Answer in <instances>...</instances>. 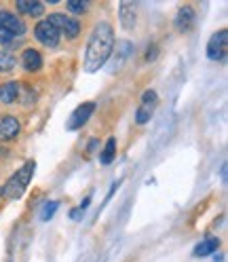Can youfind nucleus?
Returning a JSON list of instances; mask_svg holds the SVG:
<instances>
[{"label":"nucleus","instance_id":"f257e3e1","mask_svg":"<svg viewBox=\"0 0 228 262\" xmlns=\"http://www.w3.org/2000/svg\"><path fill=\"white\" fill-rule=\"evenodd\" d=\"M114 49V32L112 26L102 21L97 24L89 36L87 51H85V70L87 72H97L102 66L110 59Z\"/></svg>","mask_w":228,"mask_h":262},{"label":"nucleus","instance_id":"f03ea898","mask_svg":"<svg viewBox=\"0 0 228 262\" xmlns=\"http://www.w3.org/2000/svg\"><path fill=\"white\" fill-rule=\"evenodd\" d=\"M34 167H36V165H34V161H28L19 171H15V176H13L9 182L3 186V194L7 196V199L15 201V199H19V196L24 194V190L28 188L32 176H34Z\"/></svg>","mask_w":228,"mask_h":262},{"label":"nucleus","instance_id":"7ed1b4c3","mask_svg":"<svg viewBox=\"0 0 228 262\" xmlns=\"http://www.w3.org/2000/svg\"><path fill=\"white\" fill-rule=\"evenodd\" d=\"M49 21L57 28L59 34H66V38H76L78 32H80V21L70 17V15L53 13V15H49Z\"/></svg>","mask_w":228,"mask_h":262},{"label":"nucleus","instance_id":"20e7f679","mask_svg":"<svg viewBox=\"0 0 228 262\" xmlns=\"http://www.w3.org/2000/svg\"><path fill=\"white\" fill-rule=\"evenodd\" d=\"M34 36H36V40L42 42L44 47H57V45H59V38H61V34L57 32V28H55L51 21H49V19H42V21L36 24Z\"/></svg>","mask_w":228,"mask_h":262},{"label":"nucleus","instance_id":"39448f33","mask_svg":"<svg viewBox=\"0 0 228 262\" xmlns=\"http://www.w3.org/2000/svg\"><path fill=\"white\" fill-rule=\"evenodd\" d=\"M226 45H228V32L226 30L216 32L207 42V57L214 59V61L224 59L226 57Z\"/></svg>","mask_w":228,"mask_h":262},{"label":"nucleus","instance_id":"423d86ee","mask_svg":"<svg viewBox=\"0 0 228 262\" xmlns=\"http://www.w3.org/2000/svg\"><path fill=\"white\" fill-rule=\"evenodd\" d=\"M93 110H95V104H93V102H87V104H83V106H78V108L72 112V117H70L66 129H68V131H76V129H80V127H83V125L91 119Z\"/></svg>","mask_w":228,"mask_h":262},{"label":"nucleus","instance_id":"0eeeda50","mask_svg":"<svg viewBox=\"0 0 228 262\" xmlns=\"http://www.w3.org/2000/svg\"><path fill=\"white\" fill-rule=\"evenodd\" d=\"M19 129H21V123L17 117H0V142H7V140H15L19 136Z\"/></svg>","mask_w":228,"mask_h":262},{"label":"nucleus","instance_id":"6e6552de","mask_svg":"<svg viewBox=\"0 0 228 262\" xmlns=\"http://www.w3.org/2000/svg\"><path fill=\"white\" fill-rule=\"evenodd\" d=\"M0 26H3L7 32H11L13 36H21L26 32L24 21L17 17V15H13L11 11H0Z\"/></svg>","mask_w":228,"mask_h":262},{"label":"nucleus","instance_id":"1a4fd4ad","mask_svg":"<svg viewBox=\"0 0 228 262\" xmlns=\"http://www.w3.org/2000/svg\"><path fill=\"white\" fill-rule=\"evenodd\" d=\"M133 53V45L129 42V40H119L117 42V49H112V70H121L123 68V63L129 59V55Z\"/></svg>","mask_w":228,"mask_h":262},{"label":"nucleus","instance_id":"9d476101","mask_svg":"<svg viewBox=\"0 0 228 262\" xmlns=\"http://www.w3.org/2000/svg\"><path fill=\"white\" fill-rule=\"evenodd\" d=\"M194 19H197V13H194L192 7H182L177 11V17H175V28L180 32H190L194 26Z\"/></svg>","mask_w":228,"mask_h":262},{"label":"nucleus","instance_id":"9b49d317","mask_svg":"<svg viewBox=\"0 0 228 262\" xmlns=\"http://www.w3.org/2000/svg\"><path fill=\"white\" fill-rule=\"evenodd\" d=\"M21 66H24V70H28V72H38L42 68L40 53L36 51V49H26L24 55H21Z\"/></svg>","mask_w":228,"mask_h":262},{"label":"nucleus","instance_id":"f8f14e48","mask_svg":"<svg viewBox=\"0 0 228 262\" xmlns=\"http://www.w3.org/2000/svg\"><path fill=\"white\" fill-rule=\"evenodd\" d=\"M119 15H121V24L125 30H131L135 26V5L133 3H121Z\"/></svg>","mask_w":228,"mask_h":262},{"label":"nucleus","instance_id":"ddd939ff","mask_svg":"<svg viewBox=\"0 0 228 262\" xmlns=\"http://www.w3.org/2000/svg\"><path fill=\"white\" fill-rule=\"evenodd\" d=\"M218 248H220V239H216V237H207V239H203V241L197 245V248H194L192 256L205 258V256H209V254H214Z\"/></svg>","mask_w":228,"mask_h":262},{"label":"nucleus","instance_id":"4468645a","mask_svg":"<svg viewBox=\"0 0 228 262\" xmlns=\"http://www.w3.org/2000/svg\"><path fill=\"white\" fill-rule=\"evenodd\" d=\"M17 97H19V83L11 80V83L0 85V102L3 104H13Z\"/></svg>","mask_w":228,"mask_h":262},{"label":"nucleus","instance_id":"2eb2a0df","mask_svg":"<svg viewBox=\"0 0 228 262\" xmlns=\"http://www.w3.org/2000/svg\"><path fill=\"white\" fill-rule=\"evenodd\" d=\"M17 9L24 15H32V17H40L44 13V5L36 3V0H17Z\"/></svg>","mask_w":228,"mask_h":262},{"label":"nucleus","instance_id":"dca6fc26","mask_svg":"<svg viewBox=\"0 0 228 262\" xmlns=\"http://www.w3.org/2000/svg\"><path fill=\"white\" fill-rule=\"evenodd\" d=\"M114 157H117V138H108L104 150H102L100 161L104 163V165H110V163L114 161Z\"/></svg>","mask_w":228,"mask_h":262},{"label":"nucleus","instance_id":"f3484780","mask_svg":"<svg viewBox=\"0 0 228 262\" xmlns=\"http://www.w3.org/2000/svg\"><path fill=\"white\" fill-rule=\"evenodd\" d=\"M154 108H156V104H140V108H138V112H135V121H138L140 125H146V123L152 119Z\"/></svg>","mask_w":228,"mask_h":262},{"label":"nucleus","instance_id":"a211bd4d","mask_svg":"<svg viewBox=\"0 0 228 262\" xmlns=\"http://www.w3.org/2000/svg\"><path fill=\"white\" fill-rule=\"evenodd\" d=\"M15 55L11 51H0V72H9L15 68Z\"/></svg>","mask_w":228,"mask_h":262},{"label":"nucleus","instance_id":"6ab92c4d","mask_svg":"<svg viewBox=\"0 0 228 262\" xmlns=\"http://www.w3.org/2000/svg\"><path fill=\"white\" fill-rule=\"evenodd\" d=\"M68 9L72 13H85L89 9V5L85 3V0H68Z\"/></svg>","mask_w":228,"mask_h":262},{"label":"nucleus","instance_id":"aec40b11","mask_svg":"<svg viewBox=\"0 0 228 262\" xmlns=\"http://www.w3.org/2000/svg\"><path fill=\"white\" fill-rule=\"evenodd\" d=\"M57 205H59L57 201H51V203H47V205H44V209H42V214H40V218H42V220H49V218H51V216L55 214Z\"/></svg>","mask_w":228,"mask_h":262},{"label":"nucleus","instance_id":"412c9836","mask_svg":"<svg viewBox=\"0 0 228 262\" xmlns=\"http://www.w3.org/2000/svg\"><path fill=\"white\" fill-rule=\"evenodd\" d=\"M15 40V36L11 34V32H7L3 26H0V45H11Z\"/></svg>","mask_w":228,"mask_h":262},{"label":"nucleus","instance_id":"4be33fe9","mask_svg":"<svg viewBox=\"0 0 228 262\" xmlns=\"http://www.w3.org/2000/svg\"><path fill=\"white\" fill-rule=\"evenodd\" d=\"M156 53H158V49L152 45V47H148V51H146V59L148 61H152V59H156Z\"/></svg>","mask_w":228,"mask_h":262},{"label":"nucleus","instance_id":"5701e85b","mask_svg":"<svg viewBox=\"0 0 228 262\" xmlns=\"http://www.w3.org/2000/svg\"><path fill=\"white\" fill-rule=\"evenodd\" d=\"M89 203H91V196H87V199H85L83 203H80V207H78V209H80V211H85V209L89 207Z\"/></svg>","mask_w":228,"mask_h":262}]
</instances>
